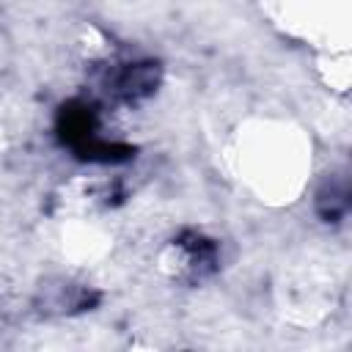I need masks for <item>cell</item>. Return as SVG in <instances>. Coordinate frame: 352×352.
<instances>
[{
    "instance_id": "obj_1",
    "label": "cell",
    "mask_w": 352,
    "mask_h": 352,
    "mask_svg": "<svg viewBox=\"0 0 352 352\" xmlns=\"http://www.w3.org/2000/svg\"><path fill=\"white\" fill-rule=\"evenodd\" d=\"M160 77H162V69L157 60H129V63L110 66L102 74V88L116 102L135 104V102L148 99L157 91Z\"/></svg>"
},
{
    "instance_id": "obj_2",
    "label": "cell",
    "mask_w": 352,
    "mask_h": 352,
    "mask_svg": "<svg viewBox=\"0 0 352 352\" xmlns=\"http://www.w3.org/2000/svg\"><path fill=\"white\" fill-rule=\"evenodd\" d=\"M55 132H58L60 143H66L74 154L82 151L88 143H94L99 138V110H96V104L85 102V99H69L58 110Z\"/></svg>"
},
{
    "instance_id": "obj_3",
    "label": "cell",
    "mask_w": 352,
    "mask_h": 352,
    "mask_svg": "<svg viewBox=\"0 0 352 352\" xmlns=\"http://www.w3.org/2000/svg\"><path fill=\"white\" fill-rule=\"evenodd\" d=\"M176 250L184 258V272L190 280H204L217 270V242L198 234V231H182L173 239Z\"/></svg>"
},
{
    "instance_id": "obj_4",
    "label": "cell",
    "mask_w": 352,
    "mask_h": 352,
    "mask_svg": "<svg viewBox=\"0 0 352 352\" xmlns=\"http://www.w3.org/2000/svg\"><path fill=\"white\" fill-rule=\"evenodd\" d=\"M349 209V192L344 184H324L316 195V212L327 223H338Z\"/></svg>"
}]
</instances>
